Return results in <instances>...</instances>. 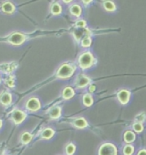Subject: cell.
<instances>
[{"label":"cell","mask_w":146,"mask_h":155,"mask_svg":"<svg viewBox=\"0 0 146 155\" xmlns=\"http://www.w3.org/2000/svg\"><path fill=\"white\" fill-rule=\"evenodd\" d=\"M27 38H28V36H26L25 34H23L22 32H15L7 37L6 41L13 45H22L23 43L27 40Z\"/></svg>","instance_id":"cell-4"},{"label":"cell","mask_w":146,"mask_h":155,"mask_svg":"<svg viewBox=\"0 0 146 155\" xmlns=\"http://www.w3.org/2000/svg\"><path fill=\"white\" fill-rule=\"evenodd\" d=\"M2 124H3V122H2V120L0 119V129H1V127H2Z\"/></svg>","instance_id":"cell-31"},{"label":"cell","mask_w":146,"mask_h":155,"mask_svg":"<svg viewBox=\"0 0 146 155\" xmlns=\"http://www.w3.org/2000/svg\"><path fill=\"white\" fill-rule=\"evenodd\" d=\"M61 114H62V108H61V107H58V106L52 107L50 111V117L53 119H59Z\"/></svg>","instance_id":"cell-16"},{"label":"cell","mask_w":146,"mask_h":155,"mask_svg":"<svg viewBox=\"0 0 146 155\" xmlns=\"http://www.w3.org/2000/svg\"><path fill=\"white\" fill-rule=\"evenodd\" d=\"M134 147L131 144H127L122 148V153L123 155H132L134 153Z\"/></svg>","instance_id":"cell-22"},{"label":"cell","mask_w":146,"mask_h":155,"mask_svg":"<svg viewBox=\"0 0 146 155\" xmlns=\"http://www.w3.org/2000/svg\"><path fill=\"white\" fill-rule=\"evenodd\" d=\"M95 91H96V85L93 84H91L89 85V92H90V93H93Z\"/></svg>","instance_id":"cell-28"},{"label":"cell","mask_w":146,"mask_h":155,"mask_svg":"<svg viewBox=\"0 0 146 155\" xmlns=\"http://www.w3.org/2000/svg\"><path fill=\"white\" fill-rule=\"evenodd\" d=\"M69 12L71 15H73L75 17H80L81 14H82V8L81 6L78 4H73L70 6L69 8Z\"/></svg>","instance_id":"cell-10"},{"label":"cell","mask_w":146,"mask_h":155,"mask_svg":"<svg viewBox=\"0 0 146 155\" xmlns=\"http://www.w3.org/2000/svg\"><path fill=\"white\" fill-rule=\"evenodd\" d=\"M55 135V130L51 128H46L41 134V138L43 139H46L49 140L50 138H52V137Z\"/></svg>","instance_id":"cell-18"},{"label":"cell","mask_w":146,"mask_h":155,"mask_svg":"<svg viewBox=\"0 0 146 155\" xmlns=\"http://www.w3.org/2000/svg\"><path fill=\"white\" fill-rule=\"evenodd\" d=\"M5 84L8 85L9 87H14L15 85V81H14V78L13 77H9L7 78L6 79H5Z\"/></svg>","instance_id":"cell-26"},{"label":"cell","mask_w":146,"mask_h":155,"mask_svg":"<svg viewBox=\"0 0 146 155\" xmlns=\"http://www.w3.org/2000/svg\"><path fill=\"white\" fill-rule=\"evenodd\" d=\"M76 151V146L73 144V142H69L65 147V153L66 155H73Z\"/></svg>","instance_id":"cell-20"},{"label":"cell","mask_w":146,"mask_h":155,"mask_svg":"<svg viewBox=\"0 0 146 155\" xmlns=\"http://www.w3.org/2000/svg\"><path fill=\"white\" fill-rule=\"evenodd\" d=\"M75 25H76V27H78V28H83L87 26V21L85 20H79L78 21H76Z\"/></svg>","instance_id":"cell-27"},{"label":"cell","mask_w":146,"mask_h":155,"mask_svg":"<svg viewBox=\"0 0 146 155\" xmlns=\"http://www.w3.org/2000/svg\"><path fill=\"white\" fill-rule=\"evenodd\" d=\"M90 84H91V78L85 73L79 74L74 80V85L77 89H84Z\"/></svg>","instance_id":"cell-5"},{"label":"cell","mask_w":146,"mask_h":155,"mask_svg":"<svg viewBox=\"0 0 146 155\" xmlns=\"http://www.w3.org/2000/svg\"><path fill=\"white\" fill-rule=\"evenodd\" d=\"M78 65L82 70L91 68L97 63V59L90 50L82 52L77 59Z\"/></svg>","instance_id":"cell-1"},{"label":"cell","mask_w":146,"mask_h":155,"mask_svg":"<svg viewBox=\"0 0 146 155\" xmlns=\"http://www.w3.org/2000/svg\"><path fill=\"white\" fill-rule=\"evenodd\" d=\"M62 11H63V8L59 3H53L50 5V12L52 15H58L62 13Z\"/></svg>","instance_id":"cell-19"},{"label":"cell","mask_w":146,"mask_h":155,"mask_svg":"<svg viewBox=\"0 0 146 155\" xmlns=\"http://www.w3.org/2000/svg\"><path fill=\"white\" fill-rule=\"evenodd\" d=\"M146 119V114L145 113H144V112H142L140 114H138L135 117V121L136 122H140V123H143L144 120Z\"/></svg>","instance_id":"cell-25"},{"label":"cell","mask_w":146,"mask_h":155,"mask_svg":"<svg viewBox=\"0 0 146 155\" xmlns=\"http://www.w3.org/2000/svg\"><path fill=\"white\" fill-rule=\"evenodd\" d=\"M64 3H66V4H68V3H71V0H69V1H63Z\"/></svg>","instance_id":"cell-32"},{"label":"cell","mask_w":146,"mask_h":155,"mask_svg":"<svg viewBox=\"0 0 146 155\" xmlns=\"http://www.w3.org/2000/svg\"><path fill=\"white\" fill-rule=\"evenodd\" d=\"M91 43H92V40H91V38L90 35H86L85 37H83L81 41H80V45L84 48H88L91 45Z\"/></svg>","instance_id":"cell-21"},{"label":"cell","mask_w":146,"mask_h":155,"mask_svg":"<svg viewBox=\"0 0 146 155\" xmlns=\"http://www.w3.org/2000/svg\"><path fill=\"white\" fill-rule=\"evenodd\" d=\"M135 139H136V135L132 130H127L124 133L123 140L126 143H127V144L132 143L135 141Z\"/></svg>","instance_id":"cell-13"},{"label":"cell","mask_w":146,"mask_h":155,"mask_svg":"<svg viewBox=\"0 0 146 155\" xmlns=\"http://www.w3.org/2000/svg\"><path fill=\"white\" fill-rule=\"evenodd\" d=\"M32 140V135L29 132H24L21 137V141L23 144H28Z\"/></svg>","instance_id":"cell-23"},{"label":"cell","mask_w":146,"mask_h":155,"mask_svg":"<svg viewBox=\"0 0 146 155\" xmlns=\"http://www.w3.org/2000/svg\"><path fill=\"white\" fill-rule=\"evenodd\" d=\"M137 155H146V148H142L138 152Z\"/></svg>","instance_id":"cell-29"},{"label":"cell","mask_w":146,"mask_h":155,"mask_svg":"<svg viewBox=\"0 0 146 155\" xmlns=\"http://www.w3.org/2000/svg\"><path fill=\"white\" fill-rule=\"evenodd\" d=\"M26 117H27V114L22 110L16 109L12 113V119H13L15 124H16L23 122V120L26 119Z\"/></svg>","instance_id":"cell-8"},{"label":"cell","mask_w":146,"mask_h":155,"mask_svg":"<svg viewBox=\"0 0 146 155\" xmlns=\"http://www.w3.org/2000/svg\"><path fill=\"white\" fill-rule=\"evenodd\" d=\"M77 67L73 63H63L56 71V77L61 79H68L73 75Z\"/></svg>","instance_id":"cell-2"},{"label":"cell","mask_w":146,"mask_h":155,"mask_svg":"<svg viewBox=\"0 0 146 155\" xmlns=\"http://www.w3.org/2000/svg\"><path fill=\"white\" fill-rule=\"evenodd\" d=\"M1 9L5 14H12L15 12V5L10 2H5L1 6Z\"/></svg>","instance_id":"cell-11"},{"label":"cell","mask_w":146,"mask_h":155,"mask_svg":"<svg viewBox=\"0 0 146 155\" xmlns=\"http://www.w3.org/2000/svg\"><path fill=\"white\" fill-rule=\"evenodd\" d=\"M132 128H133V130L135 132L141 133L144 130V124H143V123H140V122H135L132 124Z\"/></svg>","instance_id":"cell-24"},{"label":"cell","mask_w":146,"mask_h":155,"mask_svg":"<svg viewBox=\"0 0 146 155\" xmlns=\"http://www.w3.org/2000/svg\"><path fill=\"white\" fill-rule=\"evenodd\" d=\"M12 101V96L11 94L9 92H5L0 96V102L5 106H8L11 103Z\"/></svg>","instance_id":"cell-14"},{"label":"cell","mask_w":146,"mask_h":155,"mask_svg":"<svg viewBox=\"0 0 146 155\" xmlns=\"http://www.w3.org/2000/svg\"><path fill=\"white\" fill-rule=\"evenodd\" d=\"M82 102L86 107H91L94 100H93V96H91V93H86L82 97Z\"/></svg>","instance_id":"cell-17"},{"label":"cell","mask_w":146,"mask_h":155,"mask_svg":"<svg viewBox=\"0 0 146 155\" xmlns=\"http://www.w3.org/2000/svg\"><path fill=\"white\" fill-rule=\"evenodd\" d=\"M118 149L111 142H104L98 148V155H117Z\"/></svg>","instance_id":"cell-3"},{"label":"cell","mask_w":146,"mask_h":155,"mask_svg":"<svg viewBox=\"0 0 146 155\" xmlns=\"http://www.w3.org/2000/svg\"><path fill=\"white\" fill-rule=\"evenodd\" d=\"M82 2H83V3H84V5H89L90 3H91V0H90V1H82Z\"/></svg>","instance_id":"cell-30"},{"label":"cell","mask_w":146,"mask_h":155,"mask_svg":"<svg viewBox=\"0 0 146 155\" xmlns=\"http://www.w3.org/2000/svg\"><path fill=\"white\" fill-rule=\"evenodd\" d=\"M26 107H27V109L29 110V111L36 112L38 110L40 109V107H41V103H40V101H39V99H37V98H30V99L27 101Z\"/></svg>","instance_id":"cell-7"},{"label":"cell","mask_w":146,"mask_h":155,"mask_svg":"<svg viewBox=\"0 0 146 155\" xmlns=\"http://www.w3.org/2000/svg\"><path fill=\"white\" fill-rule=\"evenodd\" d=\"M73 125L77 129H85L88 126V123H87V119L83 117H79L76 118L73 120Z\"/></svg>","instance_id":"cell-9"},{"label":"cell","mask_w":146,"mask_h":155,"mask_svg":"<svg viewBox=\"0 0 146 155\" xmlns=\"http://www.w3.org/2000/svg\"><path fill=\"white\" fill-rule=\"evenodd\" d=\"M131 97V92L127 89H121L117 92V99L121 105H127Z\"/></svg>","instance_id":"cell-6"},{"label":"cell","mask_w":146,"mask_h":155,"mask_svg":"<svg viewBox=\"0 0 146 155\" xmlns=\"http://www.w3.org/2000/svg\"><path fill=\"white\" fill-rule=\"evenodd\" d=\"M74 94H75V92H74V90H73V88L70 86H67L63 89V93H62V96H63V99H65V100H69L72 97H73Z\"/></svg>","instance_id":"cell-12"},{"label":"cell","mask_w":146,"mask_h":155,"mask_svg":"<svg viewBox=\"0 0 146 155\" xmlns=\"http://www.w3.org/2000/svg\"><path fill=\"white\" fill-rule=\"evenodd\" d=\"M103 7L108 12H114L117 9L116 5L113 1H104L103 2Z\"/></svg>","instance_id":"cell-15"}]
</instances>
